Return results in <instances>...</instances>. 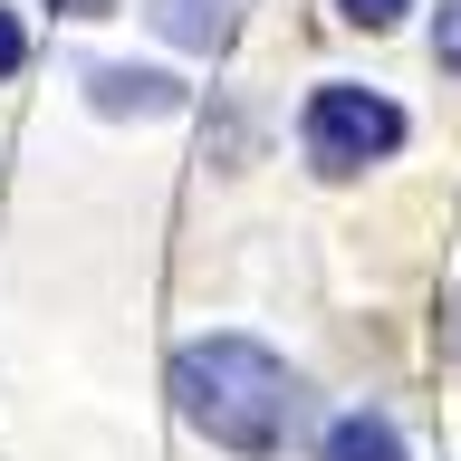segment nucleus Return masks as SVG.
<instances>
[{"label": "nucleus", "instance_id": "6", "mask_svg": "<svg viewBox=\"0 0 461 461\" xmlns=\"http://www.w3.org/2000/svg\"><path fill=\"white\" fill-rule=\"evenodd\" d=\"M403 10H413V0H337V20H346V29H394Z\"/></svg>", "mask_w": 461, "mask_h": 461}, {"label": "nucleus", "instance_id": "7", "mask_svg": "<svg viewBox=\"0 0 461 461\" xmlns=\"http://www.w3.org/2000/svg\"><path fill=\"white\" fill-rule=\"evenodd\" d=\"M432 58L461 77V0H442V20H432Z\"/></svg>", "mask_w": 461, "mask_h": 461}, {"label": "nucleus", "instance_id": "9", "mask_svg": "<svg viewBox=\"0 0 461 461\" xmlns=\"http://www.w3.org/2000/svg\"><path fill=\"white\" fill-rule=\"evenodd\" d=\"M452 346H461V308H452Z\"/></svg>", "mask_w": 461, "mask_h": 461}, {"label": "nucleus", "instance_id": "2", "mask_svg": "<svg viewBox=\"0 0 461 461\" xmlns=\"http://www.w3.org/2000/svg\"><path fill=\"white\" fill-rule=\"evenodd\" d=\"M298 135H308L317 173H366V164H384L403 144V106L375 96V86H317L308 115H298Z\"/></svg>", "mask_w": 461, "mask_h": 461}, {"label": "nucleus", "instance_id": "3", "mask_svg": "<svg viewBox=\"0 0 461 461\" xmlns=\"http://www.w3.org/2000/svg\"><path fill=\"white\" fill-rule=\"evenodd\" d=\"M86 106L96 115H183V86L164 68H96L86 77Z\"/></svg>", "mask_w": 461, "mask_h": 461}, {"label": "nucleus", "instance_id": "4", "mask_svg": "<svg viewBox=\"0 0 461 461\" xmlns=\"http://www.w3.org/2000/svg\"><path fill=\"white\" fill-rule=\"evenodd\" d=\"M154 29L173 49H221L230 39V0H154Z\"/></svg>", "mask_w": 461, "mask_h": 461}, {"label": "nucleus", "instance_id": "5", "mask_svg": "<svg viewBox=\"0 0 461 461\" xmlns=\"http://www.w3.org/2000/svg\"><path fill=\"white\" fill-rule=\"evenodd\" d=\"M327 461H403V432L384 423V413H346V423L327 432Z\"/></svg>", "mask_w": 461, "mask_h": 461}, {"label": "nucleus", "instance_id": "1", "mask_svg": "<svg viewBox=\"0 0 461 461\" xmlns=\"http://www.w3.org/2000/svg\"><path fill=\"white\" fill-rule=\"evenodd\" d=\"M173 403H183V423H202L221 452L269 461L288 432H298V413H308V384L259 337H193L173 356Z\"/></svg>", "mask_w": 461, "mask_h": 461}, {"label": "nucleus", "instance_id": "8", "mask_svg": "<svg viewBox=\"0 0 461 461\" xmlns=\"http://www.w3.org/2000/svg\"><path fill=\"white\" fill-rule=\"evenodd\" d=\"M20 58H29V39H20V20L0 10V77H20Z\"/></svg>", "mask_w": 461, "mask_h": 461}]
</instances>
